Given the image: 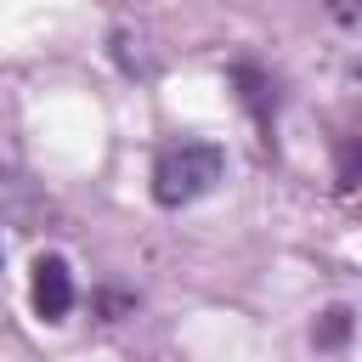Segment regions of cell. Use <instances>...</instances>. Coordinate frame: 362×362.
I'll use <instances>...</instances> for the list:
<instances>
[{
    "label": "cell",
    "instance_id": "obj_4",
    "mask_svg": "<svg viewBox=\"0 0 362 362\" xmlns=\"http://www.w3.org/2000/svg\"><path fill=\"white\" fill-rule=\"evenodd\" d=\"M232 85H243L238 96L266 119V90H272V85H266V74H260V68H249V62H238V68H232Z\"/></svg>",
    "mask_w": 362,
    "mask_h": 362
},
{
    "label": "cell",
    "instance_id": "obj_5",
    "mask_svg": "<svg viewBox=\"0 0 362 362\" xmlns=\"http://www.w3.org/2000/svg\"><path fill=\"white\" fill-rule=\"evenodd\" d=\"M334 181H339V192H356V187H362V141H351V147L339 153V170H334Z\"/></svg>",
    "mask_w": 362,
    "mask_h": 362
},
{
    "label": "cell",
    "instance_id": "obj_1",
    "mask_svg": "<svg viewBox=\"0 0 362 362\" xmlns=\"http://www.w3.org/2000/svg\"><path fill=\"white\" fill-rule=\"evenodd\" d=\"M221 175H226V153H221L215 141H175V147H164L158 164H153V198H158L164 209H181V204L204 198Z\"/></svg>",
    "mask_w": 362,
    "mask_h": 362
},
{
    "label": "cell",
    "instance_id": "obj_7",
    "mask_svg": "<svg viewBox=\"0 0 362 362\" xmlns=\"http://www.w3.org/2000/svg\"><path fill=\"white\" fill-rule=\"evenodd\" d=\"M130 305H136V300H124V294H102V311H107V317H119V311H130Z\"/></svg>",
    "mask_w": 362,
    "mask_h": 362
},
{
    "label": "cell",
    "instance_id": "obj_3",
    "mask_svg": "<svg viewBox=\"0 0 362 362\" xmlns=\"http://www.w3.org/2000/svg\"><path fill=\"white\" fill-rule=\"evenodd\" d=\"M345 339H351V311H345V305L322 311V322L311 328V345H317V351H334V345H345Z\"/></svg>",
    "mask_w": 362,
    "mask_h": 362
},
{
    "label": "cell",
    "instance_id": "obj_6",
    "mask_svg": "<svg viewBox=\"0 0 362 362\" xmlns=\"http://www.w3.org/2000/svg\"><path fill=\"white\" fill-rule=\"evenodd\" d=\"M328 17L351 34H362V0H328Z\"/></svg>",
    "mask_w": 362,
    "mask_h": 362
},
{
    "label": "cell",
    "instance_id": "obj_2",
    "mask_svg": "<svg viewBox=\"0 0 362 362\" xmlns=\"http://www.w3.org/2000/svg\"><path fill=\"white\" fill-rule=\"evenodd\" d=\"M28 300H34V311H40L45 322H62V317L74 311V272H68L62 255H40V260H34V288H28Z\"/></svg>",
    "mask_w": 362,
    "mask_h": 362
}]
</instances>
